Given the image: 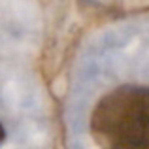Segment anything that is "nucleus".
Instances as JSON below:
<instances>
[{"instance_id":"nucleus-1","label":"nucleus","mask_w":149,"mask_h":149,"mask_svg":"<svg viewBox=\"0 0 149 149\" xmlns=\"http://www.w3.org/2000/svg\"><path fill=\"white\" fill-rule=\"evenodd\" d=\"M91 136L100 149H149V87L121 85L96 102Z\"/></svg>"},{"instance_id":"nucleus-2","label":"nucleus","mask_w":149,"mask_h":149,"mask_svg":"<svg viewBox=\"0 0 149 149\" xmlns=\"http://www.w3.org/2000/svg\"><path fill=\"white\" fill-rule=\"evenodd\" d=\"M4 138H6V130H4V127H2V123H0V146H2V142H4Z\"/></svg>"}]
</instances>
